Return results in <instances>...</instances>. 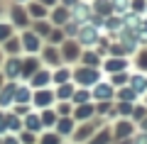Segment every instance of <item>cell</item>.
<instances>
[{
    "mask_svg": "<svg viewBox=\"0 0 147 144\" xmlns=\"http://www.w3.org/2000/svg\"><path fill=\"white\" fill-rule=\"evenodd\" d=\"M125 5H127V0H115V7H118V10H123Z\"/></svg>",
    "mask_w": 147,
    "mask_h": 144,
    "instance_id": "cell-1",
    "label": "cell"
}]
</instances>
